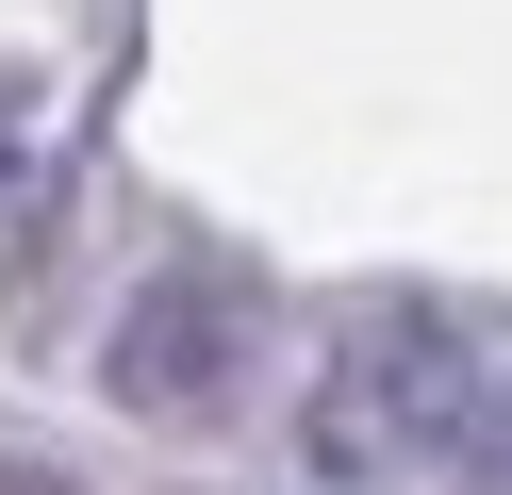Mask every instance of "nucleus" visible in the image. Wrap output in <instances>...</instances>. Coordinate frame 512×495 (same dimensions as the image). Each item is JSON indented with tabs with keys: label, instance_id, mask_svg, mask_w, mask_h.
I'll return each instance as SVG.
<instances>
[{
	"label": "nucleus",
	"instance_id": "2",
	"mask_svg": "<svg viewBox=\"0 0 512 495\" xmlns=\"http://www.w3.org/2000/svg\"><path fill=\"white\" fill-rule=\"evenodd\" d=\"M100 380H116V413H149V429H232L248 380H265V297H248L232 264H166V281H133Z\"/></svg>",
	"mask_w": 512,
	"mask_h": 495
},
{
	"label": "nucleus",
	"instance_id": "4",
	"mask_svg": "<svg viewBox=\"0 0 512 495\" xmlns=\"http://www.w3.org/2000/svg\"><path fill=\"white\" fill-rule=\"evenodd\" d=\"M463 495H512V363L479 380V413H463V462H446Z\"/></svg>",
	"mask_w": 512,
	"mask_h": 495
},
{
	"label": "nucleus",
	"instance_id": "1",
	"mask_svg": "<svg viewBox=\"0 0 512 495\" xmlns=\"http://www.w3.org/2000/svg\"><path fill=\"white\" fill-rule=\"evenodd\" d=\"M479 330L446 314V297H364V314L314 347V413H298V446H314V479H347V495H380V479H413V462H463V413H479Z\"/></svg>",
	"mask_w": 512,
	"mask_h": 495
},
{
	"label": "nucleus",
	"instance_id": "3",
	"mask_svg": "<svg viewBox=\"0 0 512 495\" xmlns=\"http://www.w3.org/2000/svg\"><path fill=\"white\" fill-rule=\"evenodd\" d=\"M50 198H67V149H50V99H34V66H0V281L34 264Z\"/></svg>",
	"mask_w": 512,
	"mask_h": 495
}]
</instances>
